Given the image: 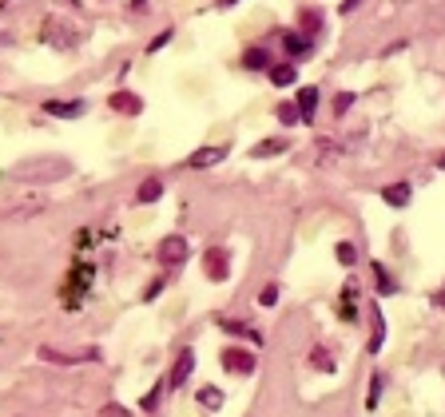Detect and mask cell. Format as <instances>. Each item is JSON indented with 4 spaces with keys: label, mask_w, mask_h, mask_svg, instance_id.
Here are the masks:
<instances>
[{
    "label": "cell",
    "mask_w": 445,
    "mask_h": 417,
    "mask_svg": "<svg viewBox=\"0 0 445 417\" xmlns=\"http://www.w3.org/2000/svg\"><path fill=\"white\" fill-rule=\"evenodd\" d=\"M88 282H92V266H88V262H79L76 271L64 278L60 298H64V306H68V310H76V306L84 302V294H88Z\"/></svg>",
    "instance_id": "obj_1"
},
{
    "label": "cell",
    "mask_w": 445,
    "mask_h": 417,
    "mask_svg": "<svg viewBox=\"0 0 445 417\" xmlns=\"http://www.w3.org/2000/svg\"><path fill=\"white\" fill-rule=\"evenodd\" d=\"M227 151H231V147H223V144L199 147V151H191V155H187V167H195V171H207V167H215V163L227 159Z\"/></svg>",
    "instance_id": "obj_2"
},
{
    "label": "cell",
    "mask_w": 445,
    "mask_h": 417,
    "mask_svg": "<svg viewBox=\"0 0 445 417\" xmlns=\"http://www.w3.org/2000/svg\"><path fill=\"white\" fill-rule=\"evenodd\" d=\"M159 258L163 262H171V266H179V262H187L191 251H187V239L183 235H167V239L159 242Z\"/></svg>",
    "instance_id": "obj_3"
},
{
    "label": "cell",
    "mask_w": 445,
    "mask_h": 417,
    "mask_svg": "<svg viewBox=\"0 0 445 417\" xmlns=\"http://www.w3.org/2000/svg\"><path fill=\"white\" fill-rule=\"evenodd\" d=\"M203 271L211 282H227V271H231V262H227V251L223 246H211L203 255Z\"/></svg>",
    "instance_id": "obj_4"
},
{
    "label": "cell",
    "mask_w": 445,
    "mask_h": 417,
    "mask_svg": "<svg viewBox=\"0 0 445 417\" xmlns=\"http://www.w3.org/2000/svg\"><path fill=\"white\" fill-rule=\"evenodd\" d=\"M223 369L227 374H254V353H247V350H238V346H231V350H223Z\"/></svg>",
    "instance_id": "obj_5"
},
{
    "label": "cell",
    "mask_w": 445,
    "mask_h": 417,
    "mask_svg": "<svg viewBox=\"0 0 445 417\" xmlns=\"http://www.w3.org/2000/svg\"><path fill=\"white\" fill-rule=\"evenodd\" d=\"M191 369H195V350H183L179 358H175V366H171V378H167V385H175V389H179V385H183V382L191 378Z\"/></svg>",
    "instance_id": "obj_6"
},
{
    "label": "cell",
    "mask_w": 445,
    "mask_h": 417,
    "mask_svg": "<svg viewBox=\"0 0 445 417\" xmlns=\"http://www.w3.org/2000/svg\"><path fill=\"white\" fill-rule=\"evenodd\" d=\"M44 112L48 115H60V119H76V115H84V99H44Z\"/></svg>",
    "instance_id": "obj_7"
},
{
    "label": "cell",
    "mask_w": 445,
    "mask_h": 417,
    "mask_svg": "<svg viewBox=\"0 0 445 417\" xmlns=\"http://www.w3.org/2000/svg\"><path fill=\"white\" fill-rule=\"evenodd\" d=\"M111 108H115V112H124V115H140L143 112V99L135 96V92H115V96H111Z\"/></svg>",
    "instance_id": "obj_8"
},
{
    "label": "cell",
    "mask_w": 445,
    "mask_h": 417,
    "mask_svg": "<svg viewBox=\"0 0 445 417\" xmlns=\"http://www.w3.org/2000/svg\"><path fill=\"white\" fill-rule=\"evenodd\" d=\"M294 80H299V68L290 64V60H286V64H270V84H274V88H290Z\"/></svg>",
    "instance_id": "obj_9"
},
{
    "label": "cell",
    "mask_w": 445,
    "mask_h": 417,
    "mask_svg": "<svg viewBox=\"0 0 445 417\" xmlns=\"http://www.w3.org/2000/svg\"><path fill=\"white\" fill-rule=\"evenodd\" d=\"M294 108H299V115L306 119V124H310V119H314V108H318V88H302V92H299V104H294Z\"/></svg>",
    "instance_id": "obj_10"
},
{
    "label": "cell",
    "mask_w": 445,
    "mask_h": 417,
    "mask_svg": "<svg viewBox=\"0 0 445 417\" xmlns=\"http://www.w3.org/2000/svg\"><path fill=\"white\" fill-rule=\"evenodd\" d=\"M410 183H390V187H386V191H381V199H386V203H390V207H406V203H410Z\"/></svg>",
    "instance_id": "obj_11"
},
{
    "label": "cell",
    "mask_w": 445,
    "mask_h": 417,
    "mask_svg": "<svg viewBox=\"0 0 445 417\" xmlns=\"http://www.w3.org/2000/svg\"><path fill=\"white\" fill-rule=\"evenodd\" d=\"M223 330H227V334H238V338H251L254 346H263V334H258L254 326H247V322H238V318H227L223 322Z\"/></svg>",
    "instance_id": "obj_12"
},
{
    "label": "cell",
    "mask_w": 445,
    "mask_h": 417,
    "mask_svg": "<svg viewBox=\"0 0 445 417\" xmlns=\"http://www.w3.org/2000/svg\"><path fill=\"white\" fill-rule=\"evenodd\" d=\"M159 195H163V179H155V175H151V179H143V183H140V191H135V199H140V203H155Z\"/></svg>",
    "instance_id": "obj_13"
},
{
    "label": "cell",
    "mask_w": 445,
    "mask_h": 417,
    "mask_svg": "<svg viewBox=\"0 0 445 417\" xmlns=\"http://www.w3.org/2000/svg\"><path fill=\"white\" fill-rule=\"evenodd\" d=\"M243 68H251V72H258V68H270L267 48H247V52H243Z\"/></svg>",
    "instance_id": "obj_14"
},
{
    "label": "cell",
    "mask_w": 445,
    "mask_h": 417,
    "mask_svg": "<svg viewBox=\"0 0 445 417\" xmlns=\"http://www.w3.org/2000/svg\"><path fill=\"white\" fill-rule=\"evenodd\" d=\"M370 322H374V338H370V353L381 350V342H386V318H381V310H374L370 314Z\"/></svg>",
    "instance_id": "obj_15"
},
{
    "label": "cell",
    "mask_w": 445,
    "mask_h": 417,
    "mask_svg": "<svg viewBox=\"0 0 445 417\" xmlns=\"http://www.w3.org/2000/svg\"><path fill=\"white\" fill-rule=\"evenodd\" d=\"M283 44H286L290 56H306V52H310V40H302V32H286Z\"/></svg>",
    "instance_id": "obj_16"
},
{
    "label": "cell",
    "mask_w": 445,
    "mask_h": 417,
    "mask_svg": "<svg viewBox=\"0 0 445 417\" xmlns=\"http://www.w3.org/2000/svg\"><path fill=\"white\" fill-rule=\"evenodd\" d=\"M310 362H314V369H322V374H334V358H330L326 346H314V350H310Z\"/></svg>",
    "instance_id": "obj_17"
},
{
    "label": "cell",
    "mask_w": 445,
    "mask_h": 417,
    "mask_svg": "<svg viewBox=\"0 0 445 417\" xmlns=\"http://www.w3.org/2000/svg\"><path fill=\"white\" fill-rule=\"evenodd\" d=\"M278 151H286V139H267V144L251 147V155H254V159H267V155H278Z\"/></svg>",
    "instance_id": "obj_18"
},
{
    "label": "cell",
    "mask_w": 445,
    "mask_h": 417,
    "mask_svg": "<svg viewBox=\"0 0 445 417\" xmlns=\"http://www.w3.org/2000/svg\"><path fill=\"white\" fill-rule=\"evenodd\" d=\"M374 278H378V294H394V278H390V274H386V266H381V262H374Z\"/></svg>",
    "instance_id": "obj_19"
},
{
    "label": "cell",
    "mask_w": 445,
    "mask_h": 417,
    "mask_svg": "<svg viewBox=\"0 0 445 417\" xmlns=\"http://www.w3.org/2000/svg\"><path fill=\"white\" fill-rule=\"evenodd\" d=\"M334 255H338V262H342V266H354V262H358V251H354L350 242H338V246H334Z\"/></svg>",
    "instance_id": "obj_20"
},
{
    "label": "cell",
    "mask_w": 445,
    "mask_h": 417,
    "mask_svg": "<svg viewBox=\"0 0 445 417\" xmlns=\"http://www.w3.org/2000/svg\"><path fill=\"white\" fill-rule=\"evenodd\" d=\"M381 385H386V378H381V374H374V378H370V398H366V405H370V409L378 405V398H381Z\"/></svg>",
    "instance_id": "obj_21"
},
{
    "label": "cell",
    "mask_w": 445,
    "mask_h": 417,
    "mask_svg": "<svg viewBox=\"0 0 445 417\" xmlns=\"http://www.w3.org/2000/svg\"><path fill=\"white\" fill-rule=\"evenodd\" d=\"M278 119H283L286 128H294L302 115H299V108H294V104H283V108H278Z\"/></svg>",
    "instance_id": "obj_22"
},
{
    "label": "cell",
    "mask_w": 445,
    "mask_h": 417,
    "mask_svg": "<svg viewBox=\"0 0 445 417\" xmlns=\"http://www.w3.org/2000/svg\"><path fill=\"white\" fill-rule=\"evenodd\" d=\"M350 104H354V92H338V96H334V115H346Z\"/></svg>",
    "instance_id": "obj_23"
},
{
    "label": "cell",
    "mask_w": 445,
    "mask_h": 417,
    "mask_svg": "<svg viewBox=\"0 0 445 417\" xmlns=\"http://www.w3.org/2000/svg\"><path fill=\"white\" fill-rule=\"evenodd\" d=\"M302 28H306L310 36L322 32V17H318V12H302Z\"/></svg>",
    "instance_id": "obj_24"
},
{
    "label": "cell",
    "mask_w": 445,
    "mask_h": 417,
    "mask_svg": "<svg viewBox=\"0 0 445 417\" xmlns=\"http://www.w3.org/2000/svg\"><path fill=\"white\" fill-rule=\"evenodd\" d=\"M199 401H203L207 409H215V405L223 401V394H219V389H199Z\"/></svg>",
    "instance_id": "obj_25"
},
{
    "label": "cell",
    "mask_w": 445,
    "mask_h": 417,
    "mask_svg": "<svg viewBox=\"0 0 445 417\" xmlns=\"http://www.w3.org/2000/svg\"><path fill=\"white\" fill-rule=\"evenodd\" d=\"M167 44H171V28H163V32H159L151 44H147V52H159V48H167Z\"/></svg>",
    "instance_id": "obj_26"
},
{
    "label": "cell",
    "mask_w": 445,
    "mask_h": 417,
    "mask_svg": "<svg viewBox=\"0 0 445 417\" xmlns=\"http://www.w3.org/2000/svg\"><path fill=\"white\" fill-rule=\"evenodd\" d=\"M258 302H263V306H274V302H278V287H267L263 294H258Z\"/></svg>",
    "instance_id": "obj_27"
},
{
    "label": "cell",
    "mask_w": 445,
    "mask_h": 417,
    "mask_svg": "<svg viewBox=\"0 0 445 417\" xmlns=\"http://www.w3.org/2000/svg\"><path fill=\"white\" fill-rule=\"evenodd\" d=\"M159 290H163V282H159V278H155V282H151V287L143 290V298H147V302H155V298H159Z\"/></svg>",
    "instance_id": "obj_28"
},
{
    "label": "cell",
    "mask_w": 445,
    "mask_h": 417,
    "mask_svg": "<svg viewBox=\"0 0 445 417\" xmlns=\"http://www.w3.org/2000/svg\"><path fill=\"white\" fill-rule=\"evenodd\" d=\"M358 4H362V0H342V4H338V8H342V12H354V8H358Z\"/></svg>",
    "instance_id": "obj_29"
},
{
    "label": "cell",
    "mask_w": 445,
    "mask_h": 417,
    "mask_svg": "<svg viewBox=\"0 0 445 417\" xmlns=\"http://www.w3.org/2000/svg\"><path fill=\"white\" fill-rule=\"evenodd\" d=\"M104 414H108V417H127V409H120V405H108Z\"/></svg>",
    "instance_id": "obj_30"
},
{
    "label": "cell",
    "mask_w": 445,
    "mask_h": 417,
    "mask_svg": "<svg viewBox=\"0 0 445 417\" xmlns=\"http://www.w3.org/2000/svg\"><path fill=\"white\" fill-rule=\"evenodd\" d=\"M219 4H223V8H231V4H238V0H219Z\"/></svg>",
    "instance_id": "obj_31"
},
{
    "label": "cell",
    "mask_w": 445,
    "mask_h": 417,
    "mask_svg": "<svg viewBox=\"0 0 445 417\" xmlns=\"http://www.w3.org/2000/svg\"><path fill=\"white\" fill-rule=\"evenodd\" d=\"M437 167H442V171H445V155H442V159H437Z\"/></svg>",
    "instance_id": "obj_32"
}]
</instances>
